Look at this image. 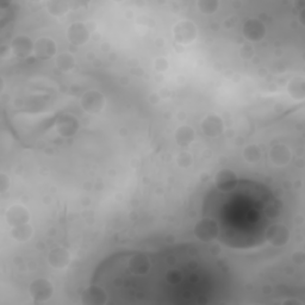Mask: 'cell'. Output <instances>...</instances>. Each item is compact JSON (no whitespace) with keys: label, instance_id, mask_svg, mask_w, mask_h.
Masks as SVG:
<instances>
[{"label":"cell","instance_id":"obj_4","mask_svg":"<svg viewBox=\"0 0 305 305\" xmlns=\"http://www.w3.org/2000/svg\"><path fill=\"white\" fill-rule=\"evenodd\" d=\"M30 291H31V295L34 296L36 299L43 300V299L49 298L51 292H53V288H51L50 282L41 279V280L35 281L34 284L31 285Z\"/></svg>","mask_w":305,"mask_h":305},{"label":"cell","instance_id":"obj_10","mask_svg":"<svg viewBox=\"0 0 305 305\" xmlns=\"http://www.w3.org/2000/svg\"><path fill=\"white\" fill-rule=\"evenodd\" d=\"M193 137H194L193 130L187 127L180 128L178 132H176V141L179 142V145H184V146L189 145V143L193 139Z\"/></svg>","mask_w":305,"mask_h":305},{"label":"cell","instance_id":"obj_6","mask_svg":"<svg viewBox=\"0 0 305 305\" xmlns=\"http://www.w3.org/2000/svg\"><path fill=\"white\" fill-rule=\"evenodd\" d=\"M84 108L90 112H97L103 106V97L97 92H88L83 100Z\"/></svg>","mask_w":305,"mask_h":305},{"label":"cell","instance_id":"obj_11","mask_svg":"<svg viewBox=\"0 0 305 305\" xmlns=\"http://www.w3.org/2000/svg\"><path fill=\"white\" fill-rule=\"evenodd\" d=\"M272 159L275 164H284V159L286 162H288L289 159H290V153L289 150L285 148V147L282 146H279V147H275V148L272 150Z\"/></svg>","mask_w":305,"mask_h":305},{"label":"cell","instance_id":"obj_2","mask_svg":"<svg viewBox=\"0 0 305 305\" xmlns=\"http://www.w3.org/2000/svg\"><path fill=\"white\" fill-rule=\"evenodd\" d=\"M280 211L267 186L251 180L217 185L208 194L205 218L214 220L219 240L233 248H252L266 240L271 224Z\"/></svg>","mask_w":305,"mask_h":305},{"label":"cell","instance_id":"obj_5","mask_svg":"<svg viewBox=\"0 0 305 305\" xmlns=\"http://www.w3.org/2000/svg\"><path fill=\"white\" fill-rule=\"evenodd\" d=\"M266 238H268L273 245H284L289 238V233L286 228L282 226L270 227Z\"/></svg>","mask_w":305,"mask_h":305},{"label":"cell","instance_id":"obj_3","mask_svg":"<svg viewBox=\"0 0 305 305\" xmlns=\"http://www.w3.org/2000/svg\"><path fill=\"white\" fill-rule=\"evenodd\" d=\"M196 235L203 240H212L218 237V228L214 220L205 218L196 227Z\"/></svg>","mask_w":305,"mask_h":305},{"label":"cell","instance_id":"obj_8","mask_svg":"<svg viewBox=\"0 0 305 305\" xmlns=\"http://www.w3.org/2000/svg\"><path fill=\"white\" fill-rule=\"evenodd\" d=\"M176 39L180 42H190L194 37V28L190 23H181L175 29Z\"/></svg>","mask_w":305,"mask_h":305},{"label":"cell","instance_id":"obj_1","mask_svg":"<svg viewBox=\"0 0 305 305\" xmlns=\"http://www.w3.org/2000/svg\"><path fill=\"white\" fill-rule=\"evenodd\" d=\"M230 284L227 265L194 243L119 252L99 265L92 280L117 304H216Z\"/></svg>","mask_w":305,"mask_h":305},{"label":"cell","instance_id":"obj_9","mask_svg":"<svg viewBox=\"0 0 305 305\" xmlns=\"http://www.w3.org/2000/svg\"><path fill=\"white\" fill-rule=\"evenodd\" d=\"M69 39L76 44L85 42L87 39V31L85 30V28L80 24L73 25L69 30Z\"/></svg>","mask_w":305,"mask_h":305},{"label":"cell","instance_id":"obj_7","mask_svg":"<svg viewBox=\"0 0 305 305\" xmlns=\"http://www.w3.org/2000/svg\"><path fill=\"white\" fill-rule=\"evenodd\" d=\"M222 120L216 116H209L203 123V129L209 136H216L222 131Z\"/></svg>","mask_w":305,"mask_h":305}]
</instances>
